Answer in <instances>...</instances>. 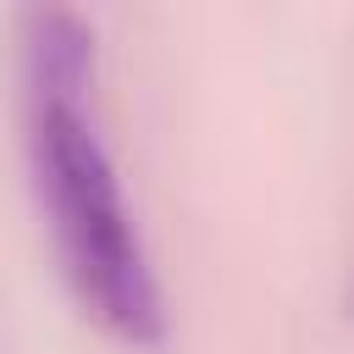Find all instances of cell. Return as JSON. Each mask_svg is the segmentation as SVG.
I'll return each instance as SVG.
<instances>
[{
	"instance_id": "cell-2",
	"label": "cell",
	"mask_w": 354,
	"mask_h": 354,
	"mask_svg": "<svg viewBox=\"0 0 354 354\" xmlns=\"http://www.w3.org/2000/svg\"><path fill=\"white\" fill-rule=\"evenodd\" d=\"M22 77L28 94H88L94 88V28L72 6L22 11Z\"/></svg>"
},
{
	"instance_id": "cell-1",
	"label": "cell",
	"mask_w": 354,
	"mask_h": 354,
	"mask_svg": "<svg viewBox=\"0 0 354 354\" xmlns=\"http://www.w3.org/2000/svg\"><path fill=\"white\" fill-rule=\"evenodd\" d=\"M28 155L77 304L127 343H160V277L83 94H28Z\"/></svg>"
}]
</instances>
